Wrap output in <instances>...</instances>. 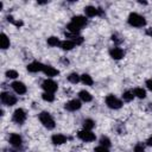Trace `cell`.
Masks as SVG:
<instances>
[{"mask_svg":"<svg viewBox=\"0 0 152 152\" xmlns=\"http://www.w3.org/2000/svg\"><path fill=\"white\" fill-rule=\"evenodd\" d=\"M38 118H39V121L42 122V125L45 128H48V129H53L55 128L56 124H55V120H53V118L51 116L50 113H48V112H40L39 115H38Z\"/></svg>","mask_w":152,"mask_h":152,"instance_id":"cell-1","label":"cell"},{"mask_svg":"<svg viewBox=\"0 0 152 152\" xmlns=\"http://www.w3.org/2000/svg\"><path fill=\"white\" fill-rule=\"evenodd\" d=\"M11 87H12V89H13L17 94H19V95H23V94H25V93L27 91L26 86H25L23 82H19V81H14V82L11 84Z\"/></svg>","mask_w":152,"mask_h":152,"instance_id":"cell-10","label":"cell"},{"mask_svg":"<svg viewBox=\"0 0 152 152\" xmlns=\"http://www.w3.org/2000/svg\"><path fill=\"white\" fill-rule=\"evenodd\" d=\"M42 99H43L44 101L52 102V101L55 100V95H53L52 93H46V91H44V93L42 94Z\"/></svg>","mask_w":152,"mask_h":152,"instance_id":"cell-28","label":"cell"},{"mask_svg":"<svg viewBox=\"0 0 152 152\" xmlns=\"http://www.w3.org/2000/svg\"><path fill=\"white\" fill-rule=\"evenodd\" d=\"M8 141H10V144H11L13 147H17V148L23 145V139H21V137H20L19 134H17V133H12V134L10 135Z\"/></svg>","mask_w":152,"mask_h":152,"instance_id":"cell-11","label":"cell"},{"mask_svg":"<svg viewBox=\"0 0 152 152\" xmlns=\"http://www.w3.org/2000/svg\"><path fill=\"white\" fill-rule=\"evenodd\" d=\"M146 144H147L148 146H152V135H151V137H150V138L146 140Z\"/></svg>","mask_w":152,"mask_h":152,"instance_id":"cell-35","label":"cell"},{"mask_svg":"<svg viewBox=\"0 0 152 152\" xmlns=\"http://www.w3.org/2000/svg\"><path fill=\"white\" fill-rule=\"evenodd\" d=\"M106 104L112 109H120L122 107V101L119 100L116 96L109 94L106 96Z\"/></svg>","mask_w":152,"mask_h":152,"instance_id":"cell-3","label":"cell"},{"mask_svg":"<svg viewBox=\"0 0 152 152\" xmlns=\"http://www.w3.org/2000/svg\"><path fill=\"white\" fill-rule=\"evenodd\" d=\"M71 23L76 24L77 26H80L82 28L83 26H86L88 24V19L86 17H83V15H75V17L71 18Z\"/></svg>","mask_w":152,"mask_h":152,"instance_id":"cell-14","label":"cell"},{"mask_svg":"<svg viewBox=\"0 0 152 152\" xmlns=\"http://www.w3.org/2000/svg\"><path fill=\"white\" fill-rule=\"evenodd\" d=\"M42 88L44 89V91H46V93H52V94H53V93L58 89V84H57L53 80L48 78V80L43 81V83H42Z\"/></svg>","mask_w":152,"mask_h":152,"instance_id":"cell-5","label":"cell"},{"mask_svg":"<svg viewBox=\"0 0 152 152\" xmlns=\"http://www.w3.org/2000/svg\"><path fill=\"white\" fill-rule=\"evenodd\" d=\"M77 137L78 139H81L82 141H86V142H90V141H94L96 139L95 134L91 132V131H88V129H82L77 133Z\"/></svg>","mask_w":152,"mask_h":152,"instance_id":"cell-6","label":"cell"},{"mask_svg":"<svg viewBox=\"0 0 152 152\" xmlns=\"http://www.w3.org/2000/svg\"><path fill=\"white\" fill-rule=\"evenodd\" d=\"M13 121L15 122V124H18V125H21V124H24V121L26 120V113H25V110L23 109V108H18V109H15L14 110V113H13Z\"/></svg>","mask_w":152,"mask_h":152,"instance_id":"cell-7","label":"cell"},{"mask_svg":"<svg viewBox=\"0 0 152 152\" xmlns=\"http://www.w3.org/2000/svg\"><path fill=\"white\" fill-rule=\"evenodd\" d=\"M63 50H65V51H69V50H71V49H74L75 48V43L74 42H71L70 39H65V40H63V42H61V45H59Z\"/></svg>","mask_w":152,"mask_h":152,"instance_id":"cell-21","label":"cell"},{"mask_svg":"<svg viewBox=\"0 0 152 152\" xmlns=\"http://www.w3.org/2000/svg\"><path fill=\"white\" fill-rule=\"evenodd\" d=\"M134 152H145V148H144V145L141 142H138L135 146H134Z\"/></svg>","mask_w":152,"mask_h":152,"instance_id":"cell-31","label":"cell"},{"mask_svg":"<svg viewBox=\"0 0 152 152\" xmlns=\"http://www.w3.org/2000/svg\"><path fill=\"white\" fill-rule=\"evenodd\" d=\"M6 77L7 78H17L18 77V72L15 70H7L6 71Z\"/></svg>","mask_w":152,"mask_h":152,"instance_id":"cell-30","label":"cell"},{"mask_svg":"<svg viewBox=\"0 0 152 152\" xmlns=\"http://www.w3.org/2000/svg\"><path fill=\"white\" fill-rule=\"evenodd\" d=\"M146 87H147V89H150L152 91V78L146 81Z\"/></svg>","mask_w":152,"mask_h":152,"instance_id":"cell-34","label":"cell"},{"mask_svg":"<svg viewBox=\"0 0 152 152\" xmlns=\"http://www.w3.org/2000/svg\"><path fill=\"white\" fill-rule=\"evenodd\" d=\"M48 45L50 46H59L61 45V40L58 39V37H55V36H51L48 38Z\"/></svg>","mask_w":152,"mask_h":152,"instance_id":"cell-24","label":"cell"},{"mask_svg":"<svg viewBox=\"0 0 152 152\" xmlns=\"http://www.w3.org/2000/svg\"><path fill=\"white\" fill-rule=\"evenodd\" d=\"M81 101L77 100V99H74V100H70L68 101L65 104H64V108L69 112H75V110H78L81 108Z\"/></svg>","mask_w":152,"mask_h":152,"instance_id":"cell-8","label":"cell"},{"mask_svg":"<svg viewBox=\"0 0 152 152\" xmlns=\"http://www.w3.org/2000/svg\"><path fill=\"white\" fill-rule=\"evenodd\" d=\"M44 66H45V65L42 64L40 62L34 61V62H32V63H30V64L27 65V70H28L30 72H38V71H43Z\"/></svg>","mask_w":152,"mask_h":152,"instance_id":"cell-12","label":"cell"},{"mask_svg":"<svg viewBox=\"0 0 152 152\" xmlns=\"http://www.w3.org/2000/svg\"><path fill=\"white\" fill-rule=\"evenodd\" d=\"M81 82H82L83 84H86V86H93V83H94L91 76L88 75V74H83V75H81Z\"/></svg>","mask_w":152,"mask_h":152,"instance_id":"cell-22","label":"cell"},{"mask_svg":"<svg viewBox=\"0 0 152 152\" xmlns=\"http://www.w3.org/2000/svg\"><path fill=\"white\" fill-rule=\"evenodd\" d=\"M66 140H68V138L64 134H53L51 137V141L55 145H62V144L66 142Z\"/></svg>","mask_w":152,"mask_h":152,"instance_id":"cell-15","label":"cell"},{"mask_svg":"<svg viewBox=\"0 0 152 152\" xmlns=\"http://www.w3.org/2000/svg\"><path fill=\"white\" fill-rule=\"evenodd\" d=\"M66 30H68V32L71 33V34H78V32L81 31V27L70 21V23L66 25Z\"/></svg>","mask_w":152,"mask_h":152,"instance_id":"cell-20","label":"cell"},{"mask_svg":"<svg viewBox=\"0 0 152 152\" xmlns=\"http://www.w3.org/2000/svg\"><path fill=\"white\" fill-rule=\"evenodd\" d=\"M78 97H80V100L83 101V102H90V101L93 100L91 94H90L89 91H87V90H81V91L78 93Z\"/></svg>","mask_w":152,"mask_h":152,"instance_id":"cell-18","label":"cell"},{"mask_svg":"<svg viewBox=\"0 0 152 152\" xmlns=\"http://www.w3.org/2000/svg\"><path fill=\"white\" fill-rule=\"evenodd\" d=\"M84 13L87 17H96V15H102L103 12L101 8H96L95 6H86L84 7Z\"/></svg>","mask_w":152,"mask_h":152,"instance_id":"cell-9","label":"cell"},{"mask_svg":"<svg viewBox=\"0 0 152 152\" xmlns=\"http://www.w3.org/2000/svg\"><path fill=\"white\" fill-rule=\"evenodd\" d=\"M100 145H102V146H104V147H109L112 144H110V139L108 138V137H104V135H102L101 138H100Z\"/></svg>","mask_w":152,"mask_h":152,"instance_id":"cell-29","label":"cell"},{"mask_svg":"<svg viewBox=\"0 0 152 152\" xmlns=\"http://www.w3.org/2000/svg\"><path fill=\"white\" fill-rule=\"evenodd\" d=\"M112 40H113V42H115L116 44H120V43L122 42V39H119L118 34H113V36H112Z\"/></svg>","mask_w":152,"mask_h":152,"instance_id":"cell-33","label":"cell"},{"mask_svg":"<svg viewBox=\"0 0 152 152\" xmlns=\"http://www.w3.org/2000/svg\"><path fill=\"white\" fill-rule=\"evenodd\" d=\"M146 34L150 36V37H152V28H147L146 30Z\"/></svg>","mask_w":152,"mask_h":152,"instance_id":"cell-36","label":"cell"},{"mask_svg":"<svg viewBox=\"0 0 152 152\" xmlns=\"http://www.w3.org/2000/svg\"><path fill=\"white\" fill-rule=\"evenodd\" d=\"M68 81H69L70 83L76 84V83H78V82L81 81V76H80L78 74H76V72H71V74L68 76Z\"/></svg>","mask_w":152,"mask_h":152,"instance_id":"cell-25","label":"cell"},{"mask_svg":"<svg viewBox=\"0 0 152 152\" xmlns=\"http://www.w3.org/2000/svg\"><path fill=\"white\" fill-rule=\"evenodd\" d=\"M135 96H134V94H133V91H125L124 94H122V99H124V101H127V102H131L133 99H134Z\"/></svg>","mask_w":152,"mask_h":152,"instance_id":"cell-27","label":"cell"},{"mask_svg":"<svg viewBox=\"0 0 152 152\" xmlns=\"http://www.w3.org/2000/svg\"><path fill=\"white\" fill-rule=\"evenodd\" d=\"M109 55H110V57H112L113 59H121V58L125 56V52H124L122 49L115 46V48H113V49L109 50Z\"/></svg>","mask_w":152,"mask_h":152,"instance_id":"cell-13","label":"cell"},{"mask_svg":"<svg viewBox=\"0 0 152 152\" xmlns=\"http://www.w3.org/2000/svg\"><path fill=\"white\" fill-rule=\"evenodd\" d=\"M66 38H70L71 42L75 43V45H81L83 43V37L78 36V34H71V33H65Z\"/></svg>","mask_w":152,"mask_h":152,"instance_id":"cell-17","label":"cell"},{"mask_svg":"<svg viewBox=\"0 0 152 152\" xmlns=\"http://www.w3.org/2000/svg\"><path fill=\"white\" fill-rule=\"evenodd\" d=\"M127 21L133 27H144L146 25V19L138 13H131L127 18Z\"/></svg>","mask_w":152,"mask_h":152,"instance_id":"cell-2","label":"cell"},{"mask_svg":"<svg viewBox=\"0 0 152 152\" xmlns=\"http://www.w3.org/2000/svg\"><path fill=\"white\" fill-rule=\"evenodd\" d=\"M0 48L2 50H6V49L10 48V39H8V37L5 33L0 34Z\"/></svg>","mask_w":152,"mask_h":152,"instance_id":"cell-19","label":"cell"},{"mask_svg":"<svg viewBox=\"0 0 152 152\" xmlns=\"http://www.w3.org/2000/svg\"><path fill=\"white\" fill-rule=\"evenodd\" d=\"M0 99L2 104H6V106H13L17 103V97L8 91H2L0 94Z\"/></svg>","mask_w":152,"mask_h":152,"instance_id":"cell-4","label":"cell"},{"mask_svg":"<svg viewBox=\"0 0 152 152\" xmlns=\"http://www.w3.org/2000/svg\"><path fill=\"white\" fill-rule=\"evenodd\" d=\"M43 72H44L48 77H55V76H57V75L59 74V71H58L57 69H55L53 66H51V65H45L44 69H43Z\"/></svg>","mask_w":152,"mask_h":152,"instance_id":"cell-16","label":"cell"},{"mask_svg":"<svg viewBox=\"0 0 152 152\" xmlns=\"http://www.w3.org/2000/svg\"><path fill=\"white\" fill-rule=\"evenodd\" d=\"M94 152H109V150H108V147H104V146H102V145H100V146H97V147H95V150H94Z\"/></svg>","mask_w":152,"mask_h":152,"instance_id":"cell-32","label":"cell"},{"mask_svg":"<svg viewBox=\"0 0 152 152\" xmlns=\"http://www.w3.org/2000/svg\"><path fill=\"white\" fill-rule=\"evenodd\" d=\"M148 108H150V110H152V102L148 103Z\"/></svg>","mask_w":152,"mask_h":152,"instance_id":"cell-37","label":"cell"},{"mask_svg":"<svg viewBox=\"0 0 152 152\" xmlns=\"http://www.w3.org/2000/svg\"><path fill=\"white\" fill-rule=\"evenodd\" d=\"M133 94H134V96H137L139 99H145L146 97V91L142 88H135L133 90Z\"/></svg>","mask_w":152,"mask_h":152,"instance_id":"cell-26","label":"cell"},{"mask_svg":"<svg viewBox=\"0 0 152 152\" xmlns=\"http://www.w3.org/2000/svg\"><path fill=\"white\" fill-rule=\"evenodd\" d=\"M94 127H95V121H94V120H91V119H86V120H83V129L91 131Z\"/></svg>","mask_w":152,"mask_h":152,"instance_id":"cell-23","label":"cell"}]
</instances>
